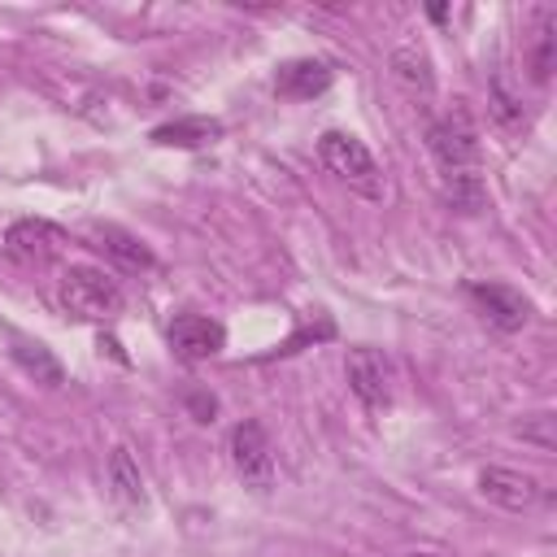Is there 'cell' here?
<instances>
[{"label": "cell", "mask_w": 557, "mask_h": 557, "mask_svg": "<svg viewBox=\"0 0 557 557\" xmlns=\"http://www.w3.org/2000/svg\"><path fill=\"white\" fill-rule=\"evenodd\" d=\"M218 139H222V122L218 117H205V113L174 117V122H161L152 131V144H161V148H209Z\"/></svg>", "instance_id": "4fadbf2b"}, {"label": "cell", "mask_w": 557, "mask_h": 557, "mask_svg": "<svg viewBox=\"0 0 557 557\" xmlns=\"http://www.w3.org/2000/svg\"><path fill=\"white\" fill-rule=\"evenodd\" d=\"M318 157L326 165V174H335L348 191H357L361 200H383V170L374 161V152L348 135V131H326L318 139Z\"/></svg>", "instance_id": "7a4b0ae2"}, {"label": "cell", "mask_w": 557, "mask_h": 557, "mask_svg": "<svg viewBox=\"0 0 557 557\" xmlns=\"http://www.w3.org/2000/svg\"><path fill=\"white\" fill-rule=\"evenodd\" d=\"M9 357L22 366V374H30L44 387H61L65 383V366L52 357V348L30 339V335H22V331H9Z\"/></svg>", "instance_id": "7c38bea8"}, {"label": "cell", "mask_w": 557, "mask_h": 557, "mask_svg": "<svg viewBox=\"0 0 557 557\" xmlns=\"http://www.w3.org/2000/svg\"><path fill=\"white\" fill-rule=\"evenodd\" d=\"M479 492H483L492 505L513 509V513H527V509H535V505L548 500V492L540 487L535 474H522V470H509V466H487V470L479 474Z\"/></svg>", "instance_id": "ba28073f"}, {"label": "cell", "mask_w": 557, "mask_h": 557, "mask_svg": "<svg viewBox=\"0 0 557 557\" xmlns=\"http://www.w3.org/2000/svg\"><path fill=\"white\" fill-rule=\"evenodd\" d=\"M331 78H335V70H331L326 61H318V57H296V61L278 65L274 91H278L283 100H313V96H322V91L331 87Z\"/></svg>", "instance_id": "30bf717a"}, {"label": "cell", "mask_w": 557, "mask_h": 557, "mask_svg": "<svg viewBox=\"0 0 557 557\" xmlns=\"http://www.w3.org/2000/svg\"><path fill=\"white\" fill-rule=\"evenodd\" d=\"M187 409L196 413V422H209V418L218 413V400L205 396V392H187Z\"/></svg>", "instance_id": "ac0fdd59"}, {"label": "cell", "mask_w": 557, "mask_h": 557, "mask_svg": "<svg viewBox=\"0 0 557 557\" xmlns=\"http://www.w3.org/2000/svg\"><path fill=\"white\" fill-rule=\"evenodd\" d=\"M518 435H522V440H531V444H540V448L548 453V448L557 444V435H553V413H531V418H522Z\"/></svg>", "instance_id": "e0dca14e"}, {"label": "cell", "mask_w": 557, "mask_h": 557, "mask_svg": "<svg viewBox=\"0 0 557 557\" xmlns=\"http://www.w3.org/2000/svg\"><path fill=\"white\" fill-rule=\"evenodd\" d=\"M409 557H435V553H409Z\"/></svg>", "instance_id": "d6986e66"}, {"label": "cell", "mask_w": 557, "mask_h": 557, "mask_svg": "<svg viewBox=\"0 0 557 557\" xmlns=\"http://www.w3.org/2000/svg\"><path fill=\"white\" fill-rule=\"evenodd\" d=\"M61 309L78 322H113L122 313V287L100 265H70L57 283Z\"/></svg>", "instance_id": "3957f363"}, {"label": "cell", "mask_w": 557, "mask_h": 557, "mask_svg": "<svg viewBox=\"0 0 557 557\" xmlns=\"http://www.w3.org/2000/svg\"><path fill=\"white\" fill-rule=\"evenodd\" d=\"M344 379L352 387V396L366 405V409H387L392 396H396V366L379 352V348H348L344 357Z\"/></svg>", "instance_id": "277c9868"}, {"label": "cell", "mask_w": 557, "mask_h": 557, "mask_svg": "<svg viewBox=\"0 0 557 557\" xmlns=\"http://www.w3.org/2000/svg\"><path fill=\"white\" fill-rule=\"evenodd\" d=\"M165 339H170V352H174L178 361L200 366V361H209V357L222 352L226 331H222V322H213V318H205V313H183V318L170 322V335H165Z\"/></svg>", "instance_id": "52a82bcc"}, {"label": "cell", "mask_w": 557, "mask_h": 557, "mask_svg": "<svg viewBox=\"0 0 557 557\" xmlns=\"http://www.w3.org/2000/svg\"><path fill=\"white\" fill-rule=\"evenodd\" d=\"M91 239H96V248H100L109 261H117L122 270H152V265H157L152 248H148L139 235H131V231H122V226H113V222H96V226H91Z\"/></svg>", "instance_id": "8fae6325"}, {"label": "cell", "mask_w": 557, "mask_h": 557, "mask_svg": "<svg viewBox=\"0 0 557 557\" xmlns=\"http://www.w3.org/2000/svg\"><path fill=\"white\" fill-rule=\"evenodd\" d=\"M426 148H431V161H435L444 187L483 178V170H479V152H483L479 148V126L466 109H448L444 117H435L431 131H426Z\"/></svg>", "instance_id": "6da1fadb"}, {"label": "cell", "mask_w": 557, "mask_h": 557, "mask_svg": "<svg viewBox=\"0 0 557 557\" xmlns=\"http://www.w3.org/2000/svg\"><path fill=\"white\" fill-rule=\"evenodd\" d=\"M61 244H65V231L57 222H48V218H17L4 231V248L17 261H48Z\"/></svg>", "instance_id": "9c48e42d"}, {"label": "cell", "mask_w": 557, "mask_h": 557, "mask_svg": "<svg viewBox=\"0 0 557 557\" xmlns=\"http://www.w3.org/2000/svg\"><path fill=\"white\" fill-rule=\"evenodd\" d=\"M553 22H557V13L544 9V13H540V30H535V48H531V78H535V83H548V74H553V57H557Z\"/></svg>", "instance_id": "2e32d148"}, {"label": "cell", "mask_w": 557, "mask_h": 557, "mask_svg": "<svg viewBox=\"0 0 557 557\" xmlns=\"http://www.w3.org/2000/svg\"><path fill=\"white\" fill-rule=\"evenodd\" d=\"M231 466L248 487H270L274 483V444L257 418H244L231 431Z\"/></svg>", "instance_id": "5b68a950"}, {"label": "cell", "mask_w": 557, "mask_h": 557, "mask_svg": "<svg viewBox=\"0 0 557 557\" xmlns=\"http://www.w3.org/2000/svg\"><path fill=\"white\" fill-rule=\"evenodd\" d=\"M466 296L474 300L479 318H483L487 326L505 331V335L522 331V326H527V318H531V300H527L522 292L505 287V283H470V287H466Z\"/></svg>", "instance_id": "8992f818"}, {"label": "cell", "mask_w": 557, "mask_h": 557, "mask_svg": "<svg viewBox=\"0 0 557 557\" xmlns=\"http://www.w3.org/2000/svg\"><path fill=\"white\" fill-rule=\"evenodd\" d=\"M109 483L117 487L122 500L144 505V479H139V466H135L131 448H113V453H109Z\"/></svg>", "instance_id": "9a60e30c"}, {"label": "cell", "mask_w": 557, "mask_h": 557, "mask_svg": "<svg viewBox=\"0 0 557 557\" xmlns=\"http://www.w3.org/2000/svg\"><path fill=\"white\" fill-rule=\"evenodd\" d=\"M392 78L409 91V96H431L435 91V74H431V57L418 44H400L392 52Z\"/></svg>", "instance_id": "5bb4252c"}]
</instances>
